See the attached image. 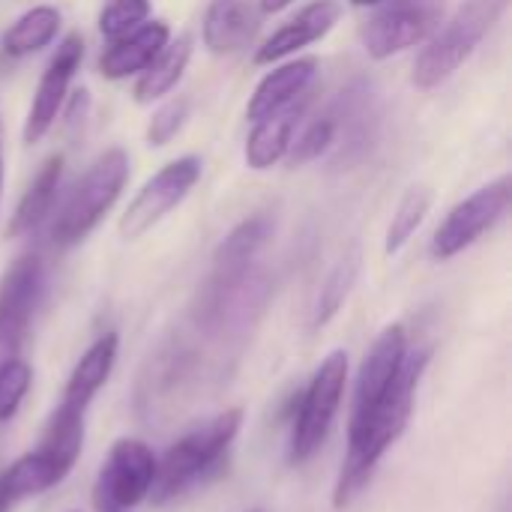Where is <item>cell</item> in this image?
<instances>
[{
	"label": "cell",
	"instance_id": "21",
	"mask_svg": "<svg viewBox=\"0 0 512 512\" xmlns=\"http://www.w3.org/2000/svg\"><path fill=\"white\" fill-rule=\"evenodd\" d=\"M60 174H63V156H48L39 168V174L33 177V183L27 186V192L21 195L18 207H15V216L6 228L9 237H21V234H30L51 210L54 204V195H57V186H60Z\"/></svg>",
	"mask_w": 512,
	"mask_h": 512
},
{
	"label": "cell",
	"instance_id": "32",
	"mask_svg": "<svg viewBox=\"0 0 512 512\" xmlns=\"http://www.w3.org/2000/svg\"><path fill=\"white\" fill-rule=\"evenodd\" d=\"M9 507H12V504H9V498L3 495V489H0V512H6Z\"/></svg>",
	"mask_w": 512,
	"mask_h": 512
},
{
	"label": "cell",
	"instance_id": "10",
	"mask_svg": "<svg viewBox=\"0 0 512 512\" xmlns=\"http://www.w3.org/2000/svg\"><path fill=\"white\" fill-rule=\"evenodd\" d=\"M156 480V456L138 438H120L102 462L96 480V507L132 510L150 498Z\"/></svg>",
	"mask_w": 512,
	"mask_h": 512
},
{
	"label": "cell",
	"instance_id": "14",
	"mask_svg": "<svg viewBox=\"0 0 512 512\" xmlns=\"http://www.w3.org/2000/svg\"><path fill=\"white\" fill-rule=\"evenodd\" d=\"M339 3L336 0H315V3H309L303 12H297L288 24H282L258 51H255V63H276V60H282V57H288V54H294V51H300V48H306V45H312V42H318V39H324L330 30H333V24L339 21Z\"/></svg>",
	"mask_w": 512,
	"mask_h": 512
},
{
	"label": "cell",
	"instance_id": "24",
	"mask_svg": "<svg viewBox=\"0 0 512 512\" xmlns=\"http://www.w3.org/2000/svg\"><path fill=\"white\" fill-rule=\"evenodd\" d=\"M360 261H363V258H360V249H357V246H354L351 252H345V255L336 261V267H333L330 276L324 279L321 294H318V303H315V315H312V324H315V327H327V324L339 315V309L345 306L351 288L357 285Z\"/></svg>",
	"mask_w": 512,
	"mask_h": 512
},
{
	"label": "cell",
	"instance_id": "2",
	"mask_svg": "<svg viewBox=\"0 0 512 512\" xmlns=\"http://www.w3.org/2000/svg\"><path fill=\"white\" fill-rule=\"evenodd\" d=\"M240 426H243V411L231 408V411L195 426L180 441H174L165 450V456L156 459V480L150 489L153 504H168L171 498L183 495L189 486L204 480L216 465H222Z\"/></svg>",
	"mask_w": 512,
	"mask_h": 512
},
{
	"label": "cell",
	"instance_id": "8",
	"mask_svg": "<svg viewBox=\"0 0 512 512\" xmlns=\"http://www.w3.org/2000/svg\"><path fill=\"white\" fill-rule=\"evenodd\" d=\"M510 195V177H498L495 183L477 189L471 198L456 204L432 237V258L450 261L468 246H474L486 231H492L504 219L510 207Z\"/></svg>",
	"mask_w": 512,
	"mask_h": 512
},
{
	"label": "cell",
	"instance_id": "7",
	"mask_svg": "<svg viewBox=\"0 0 512 512\" xmlns=\"http://www.w3.org/2000/svg\"><path fill=\"white\" fill-rule=\"evenodd\" d=\"M201 180V159L198 156H183L168 162L159 174H153L138 195L129 201L126 213L120 216V237L123 240H138L144 237L153 225H159L174 207L183 204V198L192 192V186Z\"/></svg>",
	"mask_w": 512,
	"mask_h": 512
},
{
	"label": "cell",
	"instance_id": "29",
	"mask_svg": "<svg viewBox=\"0 0 512 512\" xmlns=\"http://www.w3.org/2000/svg\"><path fill=\"white\" fill-rule=\"evenodd\" d=\"M186 114H189V99H186V96H177V99L165 102V105L153 114V120H150V126H147V144H150V147H165V144L183 129Z\"/></svg>",
	"mask_w": 512,
	"mask_h": 512
},
{
	"label": "cell",
	"instance_id": "5",
	"mask_svg": "<svg viewBox=\"0 0 512 512\" xmlns=\"http://www.w3.org/2000/svg\"><path fill=\"white\" fill-rule=\"evenodd\" d=\"M345 384H348V354L330 351L300 396V411L294 414L291 447H288L291 465H303L321 450V444L327 441L330 426L339 414Z\"/></svg>",
	"mask_w": 512,
	"mask_h": 512
},
{
	"label": "cell",
	"instance_id": "34",
	"mask_svg": "<svg viewBox=\"0 0 512 512\" xmlns=\"http://www.w3.org/2000/svg\"><path fill=\"white\" fill-rule=\"evenodd\" d=\"M108 512H126V510H108Z\"/></svg>",
	"mask_w": 512,
	"mask_h": 512
},
{
	"label": "cell",
	"instance_id": "28",
	"mask_svg": "<svg viewBox=\"0 0 512 512\" xmlns=\"http://www.w3.org/2000/svg\"><path fill=\"white\" fill-rule=\"evenodd\" d=\"M147 15H150V0H108L99 15V30L108 39H117L132 27L144 24Z\"/></svg>",
	"mask_w": 512,
	"mask_h": 512
},
{
	"label": "cell",
	"instance_id": "12",
	"mask_svg": "<svg viewBox=\"0 0 512 512\" xmlns=\"http://www.w3.org/2000/svg\"><path fill=\"white\" fill-rule=\"evenodd\" d=\"M270 231H273V222L267 216H252V219L240 222L219 243V249L213 255V273H210V282L204 288V312L249 276L255 255L270 240Z\"/></svg>",
	"mask_w": 512,
	"mask_h": 512
},
{
	"label": "cell",
	"instance_id": "9",
	"mask_svg": "<svg viewBox=\"0 0 512 512\" xmlns=\"http://www.w3.org/2000/svg\"><path fill=\"white\" fill-rule=\"evenodd\" d=\"M45 285L42 258L27 252L9 264L0 279V366L18 360L21 345L27 339L33 312L39 306Z\"/></svg>",
	"mask_w": 512,
	"mask_h": 512
},
{
	"label": "cell",
	"instance_id": "31",
	"mask_svg": "<svg viewBox=\"0 0 512 512\" xmlns=\"http://www.w3.org/2000/svg\"><path fill=\"white\" fill-rule=\"evenodd\" d=\"M0 195H3V126H0Z\"/></svg>",
	"mask_w": 512,
	"mask_h": 512
},
{
	"label": "cell",
	"instance_id": "25",
	"mask_svg": "<svg viewBox=\"0 0 512 512\" xmlns=\"http://www.w3.org/2000/svg\"><path fill=\"white\" fill-rule=\"evenodd\" d=\"M429 207H432V189L429 186L417 183V186H411L405 192V198L399 201V207L393 213V222L387 228V240H384V252L387 255H396L417 234V228L429 216Z\"/></svg>",
	"mask_w": 512,
	"mask_h": 512
},
{
	"label": "cell",
	"instance_id": "16",
	"mask_svg": "<svg viewBox=\"0 0 512 512\" xmlns=\"http://www.w3.org/2000/svg\"><path fill=\"white\" fill-rule=\"evenodd\" d=\"M303 111H306V93L300 99H294L291 105L255 120V129L246 141V165L255 171H267L279 159H285V153L294 144V129H297Z\"/></svg>",
	"mask_w": 512,
	"mask_h": 512
},
{
	"label": "cell",
	"instance_id": "4",
	"mask_svg": "<svg viewBox=\"0 0 512 512\" xmlns=\"http://www.w3.org/2000/svg\"><path fill=\"white\" fill-rule=\"evenodd\" d=\"M504 3L507 0H468L465 6H459V12L444 27H438V33L420 51L414 63V84L423 90L444 84L483 42Z\"/></svg>",
	"mask_w": 512,
	"mask_h": 512
},
{
	"label": "cell",
	"instance_id": "13",
	"mask_svg": "<svg viewBox=\"0 0 512 512\" xmlns=\"http://www.w3.org/2000/svg\"><path fill=\"white\" fill-rule=\"evenodd\" d=\"M81 57H84V42H81L78 33H69L57 45V54L45 66V72L39 78V87L33 93V105H30L27 120H24V141L27 144L42 141L48 135V129L54 126L57 111H60L63 99H66L69 81H72V75L81 66Z\"/></svg>",
	"mask_w": 512,
	"mask_h": 512
},
{
	"label": "cell",
	"instance_id": "18",
	"mask_svg": "<svg viewBox=\"0 0 512 512\" xmlns=\"http://www.w3.org/2000/svg\"><path fill=\"white\" fill-rule=\"evenodd\" d=\"M117 348H120L117 333L99 336V339L81 354V360L75 363V369H72V375H69V381H66V387H63L60 405L87 414V405L93 402V396H96V393L105 387V381L111 378V369H114V360H117Z\"/></svg>",
	"mask_w": 512,
	"mask_h": 512
},
{
	"label": "cell",
	"instance_id": "15",
	"mask_svg": "<svg viewBox=\"0 0 512 512\" xmlns=\"http://www.w3.org/2000/svg\"><path fill=\"white\" fill-rule=\"evenodd\" d=\"M171 30L165 21H144L138 27H132L129 33L117 36L99 57V69L105 78H129L135 72H144L153 57L168 45Z\"/></svg>",
	"mask_w": 512,
	"mask_h": 512
},
{
	"label": "cell",
	"instance_id": "30",
	"mask_svg": "<svg viewBox=\"0 0 512 512\" xmlns=\"http://www.w3.org/2000/svg\"><path fill=\"white\" fill-rule=\"evenodd\" d=\"M288 3H294V0H261V12H279Z\"/></svg>",
	"mask_w": 512,
	"mask_h": 512
},
{
	"label": "cell",
	"instance_id": "3",
	"mask_svg": "<svg viewBox=\"0 0 512 512\" xmlns=\"http://www.w3.org/2000/svg\"><path fill=\"white\" fill-rule=\"evenodd\" d=\"M126 177H129L126 150H120V147L105 150L69 192L63 210L57 213V219L51 225V240L60 249L81 243L102 222V216L114 207V201L120 198V192L126 186Z\"/></svg>",
	"mask_w": 512,
	"mask_h": 512
},
{
	"label": "cell",
	"instance_id": "6",
	"mask_svg": "<svg viewBox=\"0 0 512 512\" xmlns=\"http://www.w3.org/2000/svg\"><path fill=\"white\" fill-rule=\"evenodd\" d=\"M447 12V0H387L360 30L363 48L375 60H387L429 39Z\"/></svg>",
	"mask_w": 512,
	"mask_h": 512
},
{
	"label": "cell",
	"instance_id": "11",
	"mask_svg": "<svg viewBox=\"0 0 512 512\" xmlns=\"http://www.w3.org/2000/svg\"><path fill=\"white\" fill-rule=\"evenodd\" d=\"M405 354H408L405 327L390 324L387 330H381V336L372 342V348L366 351V357L360 363L357 384H354V411H351L348 429H357L369 420V414L378 408V402L384 399V393L396 381Z\"/></svg>",
	"mask_w": 512,
	"mask_h": 512
},
{
	"label": "cell",
	"instance_id": "20",
	"mask_svg": "<svg viewBox=\"0 0 512 512\" xmlns=\"http://www.w3.org/2000/svg\"><path fill=\"white\" fill-rule=\"evenodd\" d=\"M69 474V468H63L51 453H45L42 447L24 453L21 459H15L3 474H0V489L9 498V504L36 498L48 489H54L57 483H63Z\"/></svg>",
	"mask_w": 512,
	"mask_h": 512
},
{
	"label": "cell",
	"instance_id": "23",
	"mask_svg": "<svg viewBox=\"0 0 512 512\" xmlns=\"http://www.w3.org/2000/svg\"><path fill=\"white\" fill-rule=\"evenodd\" d=\"M57 30H60V12L54 6H33L3 33V51L9 57L33 54L48 42H54Z\"/></svg>",
	"mask_w": 512,
	"mask_h": 512
},
{
	"label": "cell",
	"instance_id": "17",
	"mask_svg": "<svg viewBox=\"0 0 512 512\" xmlns=\"http://www.w3.org/2000/svg\"><path fill=\"white\" fill-rule=\"evenodd\" d=\"M315 72H318V60L315 57H300V60H291V63H285L279 69H273L255 87V93H252V99L246 105V117L255 123V120H261V117L291 105L294 99H300L309 90Z\"/></svg>",
	"mask_w": 512,
	"mask_h": 512
},
{
	"label": "cell",
	"instance_id": "19",
	"mask_svg": "<svg viewBox=\"0 0 512 512\" xmlns=\"http://www.w3.org/2000/svg\"><path fill=\"white\" fill-rule=\"evenodd\" d=\"M258 30V15L252 0H210L201 24L204 45L213 54H234L240 51Z\"/></svg>",
	"mask_w": 512,
	"mask_h": 512
},
{
	"label": "cell",
	"instance_id": "1",
	"mask_svg": "<svg viewBox=\"0 0 512 512\" xmlns=\"http://www.w3.org/2000/svg\"><path fill=\"white\" fill-rule=\"evenodd\" d=\"M432 360V348H408L402 369L378 408L369 414V420L357 429H348V456L342 462L336 489H333V507L345 510L354 504V498L369 486L375 468L387 456V450L402 438V432L411 423L417 387L423 381V372Z\"/></svg>",
	"mask_w": 512,
	"mask_h": 512
},
{
	"label": "cell",
	"instance_id": "22",
	"mask_svg": "<svg viewBox=\"0 0 512 512\" xmlns=\"http://www.w3.org/2000/svg\"><path fill=\"white\" fill-rule=\"evenodd\" d=\"M189 57H192V36L189 33H180L174 42H168L156 57L153 63L141 72L138 84H135V99L141 105L153 102V99H162L165 93H171L177 87V81L183 78L186 66H189Z\"/></svg>",
	"mask_w": 512,
	"mask_h": 512
},
{
	"label": "cell",
	"instance_id": "27",
	"mask_svg": "<svg viewBox=\"0 0 512 512\" xmlns=\"http://www.w3.org/2000/svg\"><path fill=\"white\" fill-rule=\"evenodd\" d=\"M30 381H33V372L21 357L0 366V423L15 417V411L21 408L30 390Z\"/></svg>",
	"mask_w": 512,
	"mask_h": 512
},
{
	"label": "cell",
	"instance_id": "26",
	"mask_svg": "<svg viewBox=\"0 0 512 512\" xmlns=\"http://www.w3.org/2000/svg\"><path fill=\"white\" fill-rule=\"evenodd\" d=\"M336 132H339L336 108H330V111H324L321 117H315V120L303 129V135L297 138V144H291V147H294L291 162H294V165H306V162L318 159L321 153H327V150L336 144V138H339Z\"/></svg>",
	"mask_w": 512,
	"mask_h": 512
},
{
	"label": "cell",
	"instance_id": "33",
	"mask_svg": "<svg viewBox=\"0 0 512 512\" xmlns=\"http://www.w3.org/2000/svg\"><path fill=\"white\" fill-rule=\"evenodd\" d=\"M354 6H375V3H381V0H351Z\"/></svg>",
	"mask_w": 512,
	"mask_h": 512
}]
</instances>
